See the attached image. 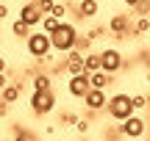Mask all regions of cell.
<instances>
[{
    "label": "cell",
    "mask_w": 150,
    "mask_h": 141,
    "mask_svg": "<svg viewBox=\"0 0 150 141\" xmlns=\"http://www.w3.org/2000/svg\"><path fill=\"white\" fill-rule=\"evenodd\" d=\"M75 42H78V28H75L72 22H61L59 31L50 33V44H53V50H59V53L75 50Z\"/></svg>",
    "instance_id": "1"
},
{
    "label": "cell",
    "mask_w": 150,
    "mask_h": 141,
    "mask_svg": "<svg viewBox=\"0 0 150 141\" xmlns=\"http://www.w3.org/2000/svg\"><path fill=\"white\" fill-rule=\"evenodd\" d=\"M108 116L117 122H125L128 116H134V103H131V94L125 91H117L114 97H108V105H106Z\"/></svg>",
    "instance_id": "2"
},
{
    "label": "cell",
    "mask_w": 150,
    "mask_h": 141,
    "mask_svg": "<svg viewBox=\"0 0 150 141\" xmlns=\"http://www.w3.org/2000/svg\"><path fill=\"white\" fill-rule=\"evenodd\" d=\"M25 50L31 58H36L39 64H45V55H50V50H53V44H50V36L42 31H33L31 36L25 39Z\"/></svg>",
    "instance_id": "3"
},
{
    "label": "cell",
    "mask_w": 150,
    "mask_h": 141,
    "mask_svg": "<svg viewBox=\"0 0 150 141\" xmlns=\"http://www.w3.org/2000/svg\"><path fill=\"white\" fill-rule=\"evenodd\" d=\"M53 108H56V94H53V89H50V91H33L31 94V114L33 116H47Z\"/></svg>",
    "instance_id": "4"
},
{
    "label": "cell",
    "mask_w": 150,
    "mask_h": 141,
    "mask_svg": "<svg viewBox=\"0 0 150 141\" xmlns=\"http://www.w3.org/2000/svg\"><path fill=\"white\" fill-rule=\"evenodd\" d=\"M108 31L117 42H122V39H128V33H134V20L128 14H114L108 20Z\"/></svg>",
    "instance_id": "5"
},
{
    "label": "cell",
    "mask_w": 150,
    "mask_h": 141,
    "mask_svg": "<svg viewBox=\"0 0 150 141\" xmlns=\"http://www.w3.org/2000/svg\"><path fill=\"white\" fill-rule=\"evenodd\" d=\"M120 133H122L125 138H145V133H147V122L142 119V116H128V119L122 122V125H120Z\"/></svg>",
    "instance_id": "6"
},
{
    "label": "cell",
    "mask_w": 150,
    "mask_h": 141,
    "mask_svg": "<svg viewBox=\"0 0 150 141\" xmlns=\"http://www.w3.org/2000/svg\"><path fill=\"white\" fill-rule=\"evenodd\" d=\"M100 61H103V72H108V75H117L120 69L125 66V55L120 53V50L114 47H106L100 53Z\"/></svg>",
    "instance_id": "7"
},
{
    "label": "cell",
    "mask_w": 150,
    "mask_h": 141,
    "mask_svg": "<svg viewBox=\"0 0 150 141\" xmlns=\"http://www.w3.org/2000/svg\"><path fill=\"white\" fill-rule=\"evenodd\" d=\"M92 91V83H89V75H75V77H70L67 80V94L70 97H75V100H83L86 94Z\"/></svg>",
    "instance_id": "8"
},
{
    "label": "cell",
    "mask_w": 150,
    "mask_h": 141,
    "mask_svg": "<svg viewBox=\"0 0 150 141\" xmlns=\"http://www.w3.org/2000/svg\"><path fill=\"white\" fill-rule=\"evenodd\" d=\"M17 20H22L28 28H36V25H42L45 14L36 8V3H22V8H20V17H17Z\"/></svg>",
    "instance_id": "9"
},
{
    "label": "cell",
    "mask_w": 150,
    "mask_h": 141,
    "mask_svg": "<svg viewBox=\"0 0 150 141\" xmlns=\"http://www.w3.org/2000/svg\"><path fill=\"white\" fill-rule=\"evenodd\" d=\"M64 72H67L70 77L83 75V53H81V50H70V53H67V58H64Z\"/></svg>",
    "instance_id": "10"
},
{
    "label": "cell",
    "mask_w": 150,
    "mask_h": 141,
    "mask_svg": "<svg viewBox=\"0 0 150 141\" xmlns=\"http://www.w3.org/2000/svg\"><path fill=\"white\" fill-rule=\"evenodd\" d=\"M83 105H86V111H103L108 105V97H106V91H100V89H92L89 94L83 97Z\"/></svg>",
    "instance_id": "11"
},
{
    "label": "cell",
    "mask_w": 150,
    "mask_h": 141,
    "mask_svg": "<svg viewBox=\"0 0 150 141\" xmlns=\"http://www.w3.org/2000/svg\"><path fill=\"white\" fill-rule=\"evenodd\" d=\"M97 11H100V3H97V0H81L75 17H81V20H95Z\"/></svg>",
    "instance_id": "12"
},
{
    "label": "cell",
    "mask_w": 150,
    "mask_h": 141,
    "mask_svg": "<svg viewBox=\"0 0 150 141\" xmlns=\"http://www.w3.org/2000/svg\"><path fill=\"white\" fill-rule=\"evenodd\" d=\"M89 83H92V89H100V91H106V89L114 83V75H108V72L97 69V72H92V75H89Z\"/></svg>",
    "instance_id": "13"
},
{
    "label": "cell",
    "mask_w": 150,
    "mask_h": 141,
    "mask_svg": "<svg viewBox=\"0 0 150 141\" xmlns=\"http://www.w3.org/2000/svg\"><path fill=\"white\" fill-rule=\"evenodd\" d=\"M103 69V61H100V53H86L83 55V72L86 75H92V72Z\"/></svg>",
    "instance_id": "14"
},
{
    "label": "cell",
    "mask_w": 150,
    "mask_h": 141,
    "mask_svg": "<svg viewBox=\"0 0 150 141\" xmlns=\"http://www.w3.org/2000/svg\"><path fill=\"white\" fill-rule=\"evenodd\" d=\"M50 89H53V77H50L47 72L33 75V91H50Z\"/></svg>",
    "instance_id": "15"
},
{
    "label": "cell",
    "mask_w": 150,
    "mask_h": 141,
    "mask_svg": "<svg viewBox=\"0 0 150 141\" xmlns=\"http://www.w3.org/2000/svg\"><path fill=\"white\" fill-rule=\"evenodd\" d=\"M20 94H22V89H20V83H8V86H6L3 89V97H0V100H3V103H17V100H20Z\"/></svg>",
    "instance_id": "16"
},
{
    "label": "cell",
    "mask_w": 150,
    "mask_h": 141,
    "mask_svg": "<svg viewBox=\"0 0 150 141\" xmlns=\"http://www.w3.org/2000/svg\"><path fill=\"white\" fill-rule=\"evenodd\" d=\"M59 25H61V20H56L53 14H45V20H42V33H53V31H59Z\"/></svg>",
    "instance_id": "17"
},
{
    "label": "cell",
    "mask_w": 150,
    "mask_h": 141,
    "mask_svg": "<svg viewBox=\"0 0 150 141\" xmlns=\"http://www.w3.org/2000/svg\"><path fill=\"white\" fill-rule=\"evenodd\" d=\"M11 33H14V36H20V39H28V36L33 33V28H28L22 20H17L14 25H11Z\"/></svg>",
    "instance_id": "18"
},
{
    "label": "cell",
    "mask_w": 150,
    "mask_h": 141,
    "mask_svg": "<svg viewBox=\"0 0 150 141\" xmlns=\"http://www.w3.org/2000/svg\"><path fill=\"white\" fill-rule=\"evenodd\" d=\"M147 31H150V17H136L134 20V33L136 36H145Z\"/></svg>",
    "instance_id": "19"
},
{
    "label": "cell",
    "mask_w": 150,
    "mask_h": 141,
    "mask_svg": "<svg viewBox=\"0 0 150 141\" xmlns=\"http://www.w3.org/2000/svg\"><path fill=\"white\" fill-rule=\"evenodd\" d=\"M50 14H53V17H56V20H61V22H64V17H67V14H70V6H67V3H64V0H59V3H56V8H53V11H50Z\"/></svg>",
    "instance_id": "20"
},
{
    "label": "cell",
    "mask_w": 150,
    "mask_h": 141,
    "mask_svg": "<svg viewBox=\"0 0 150 141\" xmlns=\"http://www.w3.org/2000/svg\"><path fill=\"white\" fill-rule=\"evenodd\" d=\"M131 103H134V111H142L150 105V97H145V94H131Z\"/></svg>",
    "instance_id": "21"
},
{
    "label": "cell",
    "mask_w": 150,
    "mask_h": 141,
    "mask_svg": "<svg viewBox=\"0 0 150 141\" xmlns=\"http://www.w3.org/2000/svg\"><path fill=\"white\" fill-rule=\"evenodd\" d=\"M56 3H59V0H36V8L42 11V14H50V11L56 8Z\"/></svg>",
    "instance_id": "22"
},
{
    "label": "cell",
    "mask_w": 150,
    "mask_h": 141,
    "mask_svg": "<svg viewBox=\"0 0 150 141\" xmlns=\"http://www.w3.org/2000/svg\"><path fill=\"white\" fill-rule=\"evenodd\" d=\"M17 136H14V141H36V136H33L31 130H22V127H17Z\"/></svg>",
    "instance_id": "23"
},
{
    "label": "cell",
    "mask_w": 150,
    "mask_h": 141,
    "mask_svg": "<svg viewBox=\"0 0 150 141\" xmlns=\"http://www.w3.org/2000/svg\"><path fill=\"white\" fill-rule=\"evenodd\" d=\"M75 130H78V133H81V136H86V133H89V130H92V122H89V119H86V116H81V119H78V125H75Z\"/></svg>",
    "instance_id": "24"
},
{
    "label": "cell",
    "mask_w": 150,
    "mask_h": 141,
    "mask_svg": "<svg viewBox=\"0 0 150 141\" xmlns=\"http://www.w3.org/2000/svg\"><path fill=\"white\" fill-rule=\"evenodd\" d=\"M86 36H89L92 42H95V39H103V36H106V28H103V25H95V28H89Z\"/></svg>",
    "instance_id": "25"
},
{
    "label": "cell",
    "mask_w": 150,
    "mask_h": 141,
    "mask_svg": "<svg viewBox=\"0 0 150 141\" xmlns=\"http://www.w3.org/2000/svg\"><path fill=\"white\" fill-rule=\"evenodd\" d=\"M78 119H81L78 114H61V125H64V127H70V125H78Z\"/></svg>",
    "instance_id": "26"
},
{
    "label": "cell",
    "mask_w": 150,
    "mask_h": 141,
    "mask_svg": "<svg viewBox=\"0 0 150 141\" xmlns=\"http://www.w3.org/2000/svg\"><path fill=\"white\" fill-rule=\"evenodd\" d=\"M6 86H8V77H6V72H0V91H3Z\"/></svg>",
    "instance_id": "27"
},
{
    "label": "cell",
    "mask_w": 150,
    "mask_h": 141,
    "mask_svg": "<svg viewBox=\"0 0 150 141\" xmlns=\"http://www.w3.org/2000/svg\"><path fill=\"white\" fill-rule=\"evenodd\" d=\"M6 17H8V6L0 3V20H6Z\"/></svg>",
    "instance_id": "28"
},
{
    "label": "cell",
    "mask_w": 150,
    "mask_h": 141,
    "mask_svg": "<svg viewBox=\"0 0 150 141\" xmlns=\"http://www.w3.org/2000/svg\"><path fill=\"white\" fill-rule=\"evenodd\" d=\"M8 114V103H3V100H0V116H6Z\"/></svg>",
    "instance_id": "29"
},
{
    "label": "cell",
    "mask_w": 150,
    "mask_h": 141,
    "mask_svg": "<svg viewBox=\"0 0 150 141\" xmlns=\"http://www.w3.org/2000/svg\"><path fill=\"white\" fill-rule=\"evenodd\" d=\"M122 3H125V6H128V8H136V6H139V3H142V0H122Z\"/></svg>",
    "instance_id": "30"
},
{
    "label": "cell",
    "mask_w": 150,
    "mask_h": 141,
    "mask_svg": "<svg viewBox=\"0 0 150 141\" xmlns=\"http://www.w3.org/2000/svg\"><path fill=\"white\" fill-rule=\"evenodd\" d=\"M6 69H8V61H6L3 55H0V72H6Z\"/></svg>",
    "instance_id": "31"
},
{
    "label": "cell",
    "mask_w": 150,
    "mask_h": 141,
    "mask_svg": "<svg viewBox=\"0 0 150 141\" xmlns=\"http://www.w3.org/2000/svg\"><path fill=\"white\" fill-rule=\"evenodd\" d=\"M22 3H36V0H22Z\"/></svg>",
    "instance_id": "32"
},
{
    "label": "cell",
    "mask_w": 150,
    "mask_h": 141,
    "mask_svg": "<svg viewBox=\"0 0 150 141\" xmlns=\"http://www.w3.org/2000/svg\"><path fill=\"white\" fill-rule=\"evenodd\" d=\"M134 141H145V138H134Z\"/></svg>",
    "instance_id": "33"
},
{
    "label": "cell",
    "mask_w": 150,
    "mask_h": 141,
    "mask_svg": "<svg viewBox=\"0 0 150 141\" xmlns=\"http://www.w3.org/2000/svg\"><path fill=\"white\" fill-rule=\"evenodd\" d=\"M0 3H3V0H0Z\"/></svg>",
    "instance_id": "34"
}]
</instances>
